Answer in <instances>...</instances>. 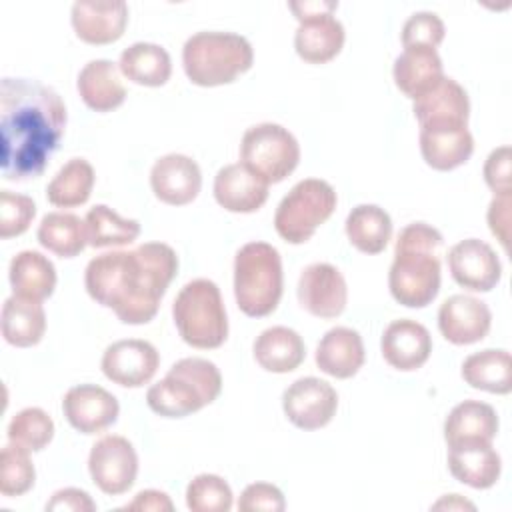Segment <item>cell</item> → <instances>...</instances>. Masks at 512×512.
<instances>
[{
  "label": "cell",
  "mask_w": 512,
  "mask_h": 512,
  "mask_svg": "<svg viewBox=\"0 0 512 512\" xmlns=\"http://www.w3.org/2000/svg\"><path fill=\"white\" fill-rule=\"evenodd\" d=\"M440 246L442 234L426 222H412L400 230L388 272V288L398 304L424 308L438 296L440 260L436 250Z\"/></svg>",
  "instance_id": "obj_3"
},
{
  "label": "cell",
  "mask_w": 512,
  "mask_h": 512,
  "mask_svg": "<svg viewBox=\"0 0 512 512\" xmlns=\"http://www.w3.org/2000/svg\"><path fill=\"white\" fill-rule=\"evenodd\" d=\"M54 438V422L42 408L30 406L16 412L8 424V442L30 452H40Z\"/></svg>",
  "instance_id": "obj_38"
},
{
  "label": "cell",
  "mask_w": 512,
  "mask_h": 512,
  "mask_svg": "<svg viewBox=\"0 0 512 512\" xmlns=\"http://www.w3.org/2000/svg\"><path fill=\"white\" fill-rule=\"evenodd\" d=\"M392 76L398 90L416 100L444 78L442 58L436 48H404V52L394 60Z\"/></svg>",
  "instance_id": "obj_27"
},
{
  "label": "cell",
  "mask_w": 512,
  "mask_h": 512,
  "mask_svg": "<svg viewBox=\"0 0 512 512\" xmlns=\"http://www.w3.org/2000/svg\"><path fill=\"white\" fill-rule=\"evenodd\" d=\"M346 236L364 254H380L392 236L388 212L376 204H358L346 216Z\"/></svg>",
  "instance_id": "obj_34"
},
{
  "label": "cell",
  "mask_w": 512,
  "mask_h": 512,
  "mask_svg": "<svg viewBox=\"0 0 512 512\" xmlns=\"http://www.w3.org/2000/svg\"><path fill=\"white\" fill-rule=\"evenodd\" d=\"M222 390V376L206 358H182L146 392V404L164 418H184L212 404Z\"/></svg>",
  "instance_id": "obj_4"
},
{
  "label": "cell",
  "mask_w": 512,
  "mask_h": 512,
  "mask_svg": "<svg viewBox=\"0 0 512 512\" xmlns=\"http://www.w3.org/2000/svg\"><path fill=\"white\" fill-rule=\"evenodd\" d=\"M510 160H512L510 146H500V148H494L484 162V182L494 192V196L512 192Z\"/></svg>",
  "instance_id": "obj_44"
},
{
  "label": "cell",
  "mask_w": 512,
  "mask_h": 512,
  "mask_svg": "<svg viewBox=\"0 0 512 512\" xmlns=\"http://www.w3.org/2000/svg\"><path fill=\"white\" fill-rule=\"evenodd\" d=\"M46 510H64V512H92L96 510V502L88 492L80 488H62L52 494L46 504Z\"/></svg>",
  "instance_id": "obj_45"
},
{
  "label": "cell",
  "mask_w": 512,
  "mask_h": 512,
  "mask_svg": "<svg viewBox=\"0 0 512 512\" xmlns=\"http://www.w3.org/2000/svg\"><path fill=\"white\" fill-rule=\"evenodd\" d=\"M284 508H286V500L282 490L268 482L248 484L238 498V510L242 512H254V510L282 512Z\"/></svg>",
  "instance_id": "obj_43"
},
{
  "label": "cell",
  "mask_w": 512,
  "mask_h": 512,
  "mask_svg": "<svg viewBox=\"0 0 512 512\" xmlns=\"http://www.w3.org/2000/svg\"><path fill=\"white\" fill-rule=\"evenodd\" d=\"M380 350L392 368L412 372L424 366L430 358L432 336L420 322L400 318L386 326L380 340Z\"/></svg>",
  "instance_id": "obj_20"
},
{
  "label": "cell",
  "mask_w": 512,
  "mask_h": 512,
  "mask_svg": "<svg viewBox=\"0 0 512 512\" xmlns=\"http://www.w3.org/2000/svg\"><path fill=\"white\" fill-rule=\"evenodd\" d=\"M124 510H154V512H170L174 510V504L166 492L160 490H142L134 496L132 502L124 506Z\"/></svg>",
  "instance_id": "obj_47"
},
{
  "label": "cell",
  "mask_w": 512,
  "mask_h": 512,
  "mask_svg": "<svg viewBox=\"0 0 512 512\" xmlns=\"http://www.w3.org/2000/svg\"><path fill=\"white\" fill-rule=\"evenodd\" d=\"M446 28L438 14L434 12H414L402 26V46L404 48H436L444 40Z\"/></svg>",
  "instance_id": "obj_42"
},
{
  "label": "cell",
  "mask_w": 512,
  "mask_h": 512,
  "mask_svg": "<svg viewBox=\"0 0 512 512\" xmlns=\"http://www.w3.org/2000/svg\"><path fill=\"white\" fill-rule=\"evenodd\" d=\"M150 186L160 202L184 206L200 194L202 172L190 156L166 154L154 162L150 170Z\"/></svg>",
  "instance_id": "obj_17"
},
{
  "label": "cell",
  "mask_w": 512,
  "mask_h": 512,
  "mask_svg": "<svg viewBox=\"0 0 512 512\" xmlns=\"http://www.w3.org/2000/svg\"><path fill=\"white\" fill-rule=\"evenodd\" d=\"M10 286L16 296L42 302L52 296L56 288L54 264L36 250H22L10 260Z\"/></svg>",
  "instance_id": "obj_29"
},
{
  "label": "cell",
  "mask_w": 512,
  "mask_h": 512,
  "mask_svg": "<svg viewBox=\"0 0 512 512\" xmlns=\"http://www.w3.org/2000/svg\"><path fill=\"white\" fill-rule=\"evenodd\" d=\"M178 272V256L164 242H144L134 250H114L92 258L84 286L92 300L112 308L124 324L150 322Z\"/></svg>",
  "instance_id": "obj_2"
},
{
  "label": "cell",
  "mask_w": 512,
  "mask_h": 512,
  "mask_svg": "<svg viewBox=\"0 0 512 512\" xmlns=\"http://www.w3.org/2000/svg\"><path fill=\"white\" fill-rule=\"evenodd\" d=\"M298 302L316 318H336L344 312L348 302V288L342 272L328 262H314L306 266L298 280Z\"/></svg>",
  "instance_id": "obj_12"
},
{
  "label": "cell",
  "mask_w": 512,
  "mask_h": 512,
  "mask_svg": "<svg viewBox=\"0 0 512 512\" xmlns=\"http://www.w3.org/2000/svg\"><path fill=\"white\" fill-rule=\"evenodd\" d=\"M94 168L84 158H70L46 186V198L58 208L84 204L94 188Z\"/></svg>",
  "instance_id": "obj_36"
},
{
  "label": "cell",
  "mask_w": 512,
  "mask_h": 512,
  "mask_svg": "<svg viewBox=\"0 0 512 512\" xmlns=\"http://www.w3.org/2000/svg\"><path fill=\"white\" fill-rule=\"evenodd\" d=\"M86 238L92 248L126 246L140 236V222L122 218L106 204H96L86 212L84 218Z\"/></svg>",
  "instance_id": "obj_37"
},
{
  "label": "cell",
  "mask_w": 512,
  "mask_h": 512,
  "mask_svg": "<svg viewBox=\"0 0 512 512\" xmlns=\"http://www.w3.org/2000/svg\"><path fill=\"white\" fill-rule=\"evenodd\" d=\"M70 22L76 36L94 46L112 44L122 38L128 24V4L122 0L112 2H74Z\"/></svg>",
  "instance_id": "obj_18"
},
{
  "label": "cell",
  "mask_w": 512,
  "mask_h": 512,
  "mask_svg": "<svg viewBox=\"0 0 512 512\" xmlns=\"http://www.w3.org/2000/svg\"><path fill=\"white\" fill-rule=\"evenodd\" d=\"M254 360L266 372L286 374L296 370L306 356L302 336L288 326H272L260 332L252 346Z\"/></svg>",
  "instance_id": "obj_28"
},
{
  "label": "cell",
  "mask_w": 512,
  "mask_h": 512,
  "mask_svg": "<svg viewBox=\"0 0 512 512\" xmlns=\"http://www.w3.org/2000/svg\"><path fill=\"white\" fill-rule=\"evenodd\" d=\"M434 508H472V510H474V504L466 502V500L460 498L458 494H450L448 498H442L440 502H436Z\"/></svg>",
  "instance_id": "obj_49"
},
{
  "label": "cell",
  "mask_w": 512,
  "mask_h": 512,
  "mask_svg": "<svg viewBox=\"0 0 512 512\" xmlns=\"http://www.w3.org/2000/svg\"><path fill=\"white\" fill-rule=\"evenodd\" d=\"M418 140L424 162L440 172L466 164L474 152V138L468 126H426L420 128Z\"/></svg>",
  "instance_id": "obj_23"
},
{
  "label": "cell",
  "mask_w": 512,
  "mask_h": 512,
  "mask_svg": "<svg viewBox=\"0 0 512 512\" xmlns=\"http://www.w3.org/2000/svg\"><path fill=\"white\" fill-rule=\"evenodd\" d=\"M38 242L52 254L60 258L78 256L86 244V226L76 214L70 212H50L42 218L38 226Z\"/></svg>",
  "instance_id": "obj_35"
},
{
  "label": "cell",
  "mask_w": 512,
  "mask_h": 512,
  "mask_svg": "<svg viewBox=\"0 0 512 512\" xmlns=\"http://www.w3.org/2000/svg\"><path fill=\"white\" fill-rule=\"evenodd\" d=\"M294 34L296 54L310 64H324L336 58L344 46V26L334 14H316L298 20Z\"/></svg>",
  "instance_id": "obj_25"
},
{
  "label": "cell",
  "mask_w": 512,
  "mask_h": 512,
  "mask_svg": "<svg viewBox=\"0 0 512 512\" xmlns=\"http://www.w3.org/2000/svg\"><path fill=\"white\" fill-rule=\"evenodd\" d=\"M362 336L346 326L330 328L316 346V366L338 380L352 378L364 364Z\"/></svg>",
  "instance_id": "obj_24"
},
{
  "label": "cell",
  "mask_w": 512,
  "mask_h": 512,
  "mask_svg": "<svg viewBox=\"0 0 512 512\" xmlns=\"http://www.w3.org/2000/svg\"><path fill=\"white\" fill-rule=\"evenodd\" d=\"M288 8L294 12L296 20H302L306 16H316V14H334L338 8V2L304 0V2H290Z\"/></svg>",
  "instance_id": "obj_48"
},
{
  "label": "cell",
  "mask_w": 512,
  "mask_h": 512,
  "mask_svg": "<svg viewBox=\"0 0 512 512\" xmlns=\"http://www.w3.org/2000/svg\"><path fill=\"white\" fill-rule=\"evenodd\" d=\"M282 258L268 242H248L234 258V296L250 318H264L282 298Z\"/></svg>",
  "instance_id": "obj_6"
},
{
  "label": "cell",
  "mask_w": 512,
  "mask_h": 512,
  "mask_svg": "<svg viewBox=\"0 0 512 512\" xmlns=\"http://www.w3.org/2000/svg\"><path fill=\"white\" fill-rule=\"evenodd\" d=\"M336 204V190L326 180L304 178L280 200L274 214V228L282 240L304 244L332 216Z\"/></svg>",
  "instance_id": "obj_8"
},
{
  "label": "cell",
  "mask_w": 512,
  "mask_h": 512,
  "mask_svg": "<svg viewBox=\"0 0 512 512\" xmlns=\"http://www.w3.org/2000/svg\"><path fill=\"white\" fill-rule=\"evenodd\" d=\"M118 68L130 82L156 88L170 80L172 60L166 48L152 42H136L122 50Z\"/></svg>",
  "instance_id": "obj_33"
},
{
  "label": "cell",
  "mask_w": 512,
  "mask_h": 512,
  "mask_svg": "<svg viewBox=\"0 0 512 512\" xmlns=\"http://www.w3.org/2000/svg\"><path fill=\"white\" fill-rule=\"evenodd\" d=\"M446 260L454 282L472 292H490L502 278L498 254L478 238L456 242L448 250Z\"/></svg>",
  "instance_id": "obj_13"
},
{
  "label": "cell",
  "mask_w": 512,
  "mask_h": 512,
  "mask_svg": "<svg viewBox=\"0 0 512 512\" xmlns=\"http://www.w3.org/2000/svg\"><path fill=\"white\" fill-rule=\"evenodd\" d=\"M36 216V204L30 196L0 190V238L8 240L24 234Z\"/></svg>",
  "instance_id": "obj_41"
},
{
  "label": "cell",
  "mask_w": 512,
  "mask_h": 512,
  "mask_svg": "<svg viewBox=\"0 0 512 512\" xmlns=\"http://www.w3.org/2000/svg\"><path fill=\"white\" fill-rule=\"evenodd\" d=\"M254 62L250 42L234 32L204 30L192 34L182 48V66L188 80L202 88L234 82Z\"/></svg>",
  "instance_id": "obj_5"
},
{
  "label": "cell",
  "mask_w": 512,
  "mask_h": 512,
  "mask_svg": "<svg viewBox=\"0 0 512 512\" xmlns=\"http://www.w3.org/2000/svg\"><path fill=\"white\" fill-rule=\"evenodd\" d=\"M36 480V470L30 460V450L8 442L0 458V492L8 498L26 494Z\"/></svg>",
  "instance_id": "obj_39"
},
{
  "label": "cell",
  "mask_w": 512,
  "mask_h": 512,
  "mask_svg": "<svg viewBox=\"0 0 512 512\" xmlns=\"http://www.w3.org/2000/svg\"><path fill=\"white\" fill-rule=\"evenodd\" d=\"M462 378L468 386L490 394L512 390V358L508 350L486 348L470 354L462 362Z\"/></svg>",
  "instance_id": "obj_31"
},
{
  "label": "cell",
  "mask_w": 512,
  "mask_h": 512,
  "mask_svg": "<svg viewBox=\"0 0 512 512\" xmlns=\"http://www.w3.org/2000/svg\"><path fill=\"white\" fill-rule=\"evenodd\" d=\"M82 102L94 112H110L126 100V88L120 80V68L112 60L98 58L84 64L76 80Z\"/></svg>",
  "instance_id": "obj_26"
},
{
  "label": "cell",
  "mask_w": 512,
  "mask_h": 512,
  "mask_svg": "<svg viewBox=\"0 0 512 512\" xmlns=\"http://www.w3.org/2000/svg\"><path fill=\"white\" fill-rule=\"evenodd\" d=\"M492 326V312L480 298L454 294L440 304L438 330L456 346H466L486 338Z\"/></svg>",
  "instance_id": "obj_16"
},
{
  "label": "cell",
  "mask_w": 512,
  "mask_h": 512,
  "mask_svg": "<svg viewBox=\"0 0 512 512\" xmlns=\"http://www.w3.org/2000/svg\"><path fill=\"white\" fill-rule=\"evenodd\" d=\"M412 112L420 124L426 126H468L470 100L466 90L444 76L434 88L414 100Z\"/></svg>",
  "instance_id": "obj_21"
},
{
  "label": "cell",
  "mask_w": 512,
  "mask_h": 512,
  "mask_svg": "<svg viewBox=\"0 0 512 512\" xmlns=\"http://www.w3.org/2000/svg\"><path fill=\"white\" fill-rule=\"evenodd\" d=\"M498 434V414L496 410L480 400H464L456 404L444 420V440L446 444L484 440L492 442Z\"/></svg>",
  "instance_id": "obj_30"
},
{
  "label": "cell",
  "mask_w": 512,
  "mask_h": 512,
  "mask_svg": "<svg viewBox=\"0 0 512 512\" xmlns=\"http://www.w3.org/2000/svg\"><path fill=\"white\" fill-rule=\"evenodd\" d=\"M172 318L180 338L192 348H220L228 338L222 294L208 278H196L182 286L172 304Z\"/></svg>",
  "instance_id": "obj_7"
},
{
  "label": "cell",
  "mask_w": 512,
  "mask_h": 512,
  "mask_svg": "<svg viewBox=\"0 0 512 512\" xmlns=\"http://www.w3.org/2000/svg\"><path fill=\"white\" fill-rule=\"evenodd\" d=\"M338 394L326 380L304 376L294 380L282 394L286 418L300 430L324 428L336 414Z\"/></svg>",
  "instance_id": "obj_11"
},
{
  "label": "cell",
  "mask_w": 512,
  "mask_h": 512,
  "mask_svg": "<svg viewBox=\"0 0 512 512\" xmlns=\"http://www.w3.org/2000/svg\"><path fill=\"white\" fill-rule=\"evenodd\" d=\"M92 482L108 496L124 494L132 488L138 474V456L132 442L124 436H104L94 442L88 456Z\"/></svg>",
  "instance_id": "obj_10"
},
{
  "label": "cell",
  "mask_w": 512,
  "mask_h": 512,
  "mask_svg": "<svg viewBox=\"0 0 512 512\" xmlns=\"http://www.w3.org/2000/svg\"><path fill=\"white\" fill-rule=\"evenodd\" d=\"M448 468L458 482L486 490L498 482L502 460L492 442L466 440L448 444Z\"/></svg>",
  "instance_id": "obj_19"
},
{
  "label": "cell",
  "mask_w": 512,
  "mask_h": 512,
  "mask_svg": "<svg viewBox=\"0 0 512 512\" xmlns=\"http://www.w3.org/2000/svg\"><path fill=\"white\" fill-rule=\"evenodd\" d=\"M160 366L158 350L138 338L112 342L104 354L100 368L108 380L124 388H140L148 384Z\"/></svg>",
  "instance_id": "obj_14"
},
{
  "label": "cell",
  "mask_w": 512,
  "mask_h": 512,
  "mask_svg": "<svg viewBox=\"0 0 512 512\" xmlns=\"http://www.w3.org/2000/svg\"><path fill=\"white\" fill-rule=\"evenodd\" d=\"M66 130L60 94L36 80L4 78L0 84V168L6 180L44 172Z\"/></svg>",
  "instance_id": "obj_1"
},
{
  "label": "cell",
  "mask_w": 512,
  "mask_h": 512,
  "mask_svg": "<svg viewBox=\"0 0 512 512\" xmlns=\"http://www.w3.org/2000/svg\"><path fill=\"white\" fill-rule=\"evenodd\" d=\"M46 330V314L40 302L10 296L2 306V336L18 348L36 346Z\"/></svg>",
  "instance_id": "obj_32"
},
{
  "label": "cell",
  "mask_w": 512,
  "mask_h": 512,
  "mask_svg": "<svg viewBox=\"0 0 512 512\" xmlns=\"http://www.w3.org/2000/svg\"><path fill=\"white\" fill-rule=\"evenodd\" d=\"M186 506L192 512H228L232 490L218 474H198L186 488Z\"/></svg>",
  "instance_id": "obj_40"
},
{
  "label": "cell",
  "mask_w": 512,
  "mask_h": 512,
  "mask_svg": "<svg viewBox=\"0 0 512 512\" xmlns=\"http://www.w3.org/2000/svg\"><path fill=\"white\" fill-rule=\"evenodd\" d=\"M214 198L228 212L250 214L268 200V184L240 162L228 164L214 176Z\"/></svg>",
  "instance_id": "obj_22"
},
{
  "label": "cell",
  "mask_w": 512,
  "mask_h": 512,
  "mask_svg": "<svg viewBox=\"0 0 512 512\" xmlns=\"http://www.w3.org/2000/svg\"><path fill=\"white\" fill-rule=\"evenodd\" d=\"M488 226L490 232L508 250V228H510V194H498L488 206Z\"/></svg>",
  "instance_id": "obj_46"
},
{
  "label": "cell",
  "mask_w": 512,
  "mask_h": 512,
  "mask_svg": "<svg viewBox=\"0 0 512 512\" xmlns=\"http://www.w3.org/2000/svg\"><path fill=\"white\" fill-rule=\"evenodd\" d=\"M240 164L266 184L288 178L300 162V146L294 134L274 122L250 126L240 142Z\"/></svg>",
  "instance_id": "obj_9"
},
{
  "label": "cell",
  "mask_w": 512,
  "mask_h": 512,
  "mask_svg": "<svg viewBox=\"0 0 512 512\" xmlns=\"http://www.w3.org/2000/svg\"><path fill=\"white\" fill-rule=\"evenodd\" d=\"M68 424L82 434H98L118 420L120 404L114 394L96 384L72 386L62 400Z\"/></svg>",
  "instance_id": "obj_15"
}]
</instances>
